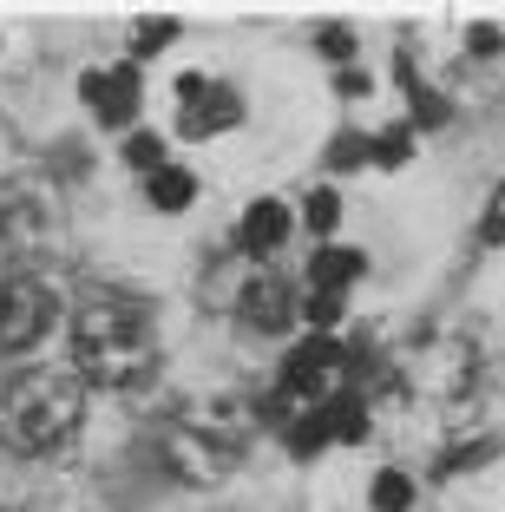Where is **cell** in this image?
Returning a JSON list of instances; mask_svg holds the SVG:
<instances>
[{"label": "cell", "instance_id": "6da1fadb", "mask_svg": "<svg viewBox=\"0 0 505 512\" xmlns=\"http://www.w3.org/2000/svg\"><path fill=\"white\" fill-rule=\"evenodd\" d=\"M73 375L92 388H145L158 375V335L145 309L119 296H99L73 316Z\"/></svg>", "mask_w": 505, "mask_h": 512}, {"label": "cell", "instance_id": "7a4b0ae2", "mask_svg": "<svg viewBox=\"0 0 505 512\" xmlns=\"http://www.w3.org/2000/svg\"><path fill=\"white\" fill-rule=\"evenodd\" d=\"M86 421V381L66 368H33L0 388V447L20 460L60 453Z\"/></svg>", "mask_w": 505, "mask_h": 512}, {"label": "cell", "instance_id": "3957f363", "mask_svg": "<svg viewBox=\"0 0 505 512\" xmlns=\"http://www.w3.org/2000/svg\"><path fill=\"white\" fill-rule=\"evenodd\" d=\"M158 460H164V473H171V480H184V486H217V480H230V473H237V460H243V427H237V414H230V401L164 421L158 427Z\"/></svg>", "mask_w": 505, "mask_h": 512}, {"label": "cell", "instance_id": "277c9868", "mask_svg": "<svg viewBox=\"0 0 505 512\" xmlns=\"http://www.w3.org/2000/svg\"><path fill=\"white\" fill-rule=\"evenodd\" d=\"M348 375H355V355L335 335H309V342L289 348L283 375H276V394L302 414V407H328V401H342V394H355Z\"/></svg>", "mask_w": 505, "mask_h": 512}, {"label": "cell", "instance_id": "5b68a950", "mask_svg": "<svg viewBox=\"0 0 505 512\" xmlns=\"http://www.w3.org/2000/svg\"><path fill=\"white\" fill-rule=\"evenodd\" d=\"M53 329V289L27 270H0V355H27Z\"/></svg>", "mask_w": 505, "mask_h": 512}, {"label": "cell", "instance_id": "8992f818", "mask_svg": "<svg viewBox=\"0 0 505 512\" xmlns=\"http://www.w3.org/2000/svg\"><path fill=\"white\" fill-rule=\"evenodd\" d=\"M237 119H243V99L230 86H217L204 73H178V132L184 138H217Z\"/></svg>", "mask_w": 505, "mask_h": 512}, {"label": "cell", "instance_id": "52a82bcc", "mask_svg": "<svg viewBox=\"0 0 505 512\" xmlns=\"http://www.w3.org/2000/svg\"><path fill=\"white\" fill-rule=\"evenodd\" d=\"M296 309H302V302H296V289H289V283H283L276 270H256L250 283L237 289V316L250 322V329H269V335H283L289 322H296Z\"/></svg>", "mask_w": 505, "mask_h": 512}, {"label": "cell", "instance_id": "ba28073f", "mask_svg": "<svg viewBox=\"0 0 505 512\" xmlns=\"http://www.w3.org/2000/svg\"><path fill=\"white\" fill-rule=\"evenodd\" d=\"M79 92H86V106L99 112V125H132V119H138V99H145V86H138V66L86 73V79H79Z\"/></svg>", "mask_w": 505, "mask_h": 512}, {"label": "cell", "instance_id": "9c48e42d", "mask_svg": "<svg viewBox=\"0 0 505 512\" xmlns=\"http://www.w3.org/2000/svg\"><path fill=\"white\" fill-rule=\"evenodd\" d=\"M46 230H53V211H46L40 191H14L0 204V243H7V250H40Z\"/></svg>", "mask_w": 505, "mask_h": 512}, {"label": "cell", "instance_id": "30bf717a", "mask_svg": "<svg viewBox=\"0 0 505 512\" xmlns=\"http://www.w3.org/2000/svg\"><path fill=\"white\" fill-rule=\"evenodd\" d=\"M289 230H296V217H289V204H276V197H256L250 211H243V224H237V243L250 256H276L289 243Z\"/></svg>", "mask_w": 505, "mask_h": 512}, {"label": "cell", "instance_id": "8fae6325", "mask_svg": "<svg viewBox=\"0 0 505 512\" xmlns=\"http://www.w3.org/2000/svg\"><path fill=\"white\" fill-rule=\"evenodd\" d=\"M361 270H368V256H361V250L322 243V250H315V263H309V283H315V289H328V296H342L348 283H361Z\"/></svg>", "mask_w": 505, "mask_h": 512}, {"label": "cell", "instance_id": "7c38bea8", "mask_svg": "<svg viewBox=\"0 0 505 512\" xmlns=\"http://www.w3.org/2000/svg\"><path fill=\"white\" fill-rule=\"evenodd\" d=\"M283 440H289V453H296V460H315V453L335 440V421H328V407H302L296 421L283 427Z\"/></svg>", "mask_w": 505, "mask_h": 512}, {"label": "cell", "instance_id": "4fadbf2b", "mask_svg": "<svg viewBox=\"0 0 505 512\" xmlns=\"http://www.w3.org/2000/svg\"><path fill=\"white\" fill-rule=\"evenodd\" d=\"M145 197H151V211H191V197H197V178L184 165H164L145 178Z\"/></svg>", "mask_w": 505, "mask_h": 512}, {"label": "cell", "instance_id": "5bb4252c", "mask_svg": "<svg viewBox=\"0 0 505 512\" xmlns=\"http://www.w3.org/2000/svg\"><path fill=\"white\" fill-rule=\"evenodd\" d=\"M368 506L374 512H407V506H414V480H407V473H374Z\"/></svg>", "mask_w": 505, "mask_h": 512}, {"label": "cell", "instance_id": "9a60e30c", "mask_svg": "<svg viewBox=\"0 0 505 512\" xmlns=\"http://www.w3.org/2000/svg\"><path fill=\"white\" fill-rule=\"evenodd\" d=\"M302 217H309V230H315V237H328V230L342 224V197H335V184H315V191H309V204H302Z\"/></svg>", "mask_w": 505, "mask_h": 512}, {"label": "cell", "instance_id": "2e32d148", "mask_svg": "<svg viewBox=\"0 0 505 512\" xmlns=\"http://www.w3.org/2000/svg\"><path fill=\"white\" fill-rule=\"evenodd\" d=\"M125 165L145 171V178H151V171H164V138L158 132H132V138H125Z\"/></svg>", "mask_w": 505, "mask_h": 512}, {"label": "cell", "instance_id": "e0dca14e", "mask_svg": "<svg viewBox=\"0 0 505 512\" xmlns=\"http://www.w3.org/2000/svg\"><path fill=\"white\" fill-rule=\"evenodd\" d=\"M355 165H374V138H335L328 145V171H355Z\"/></svg>", "mask_w": 505, "mask_h": 512}, {"label": "cell", "instance_id": "ac0fdd59", "mask_svg": "<svg viewBox=\"0 0 505 512\" xmlns=\"http://www.w3.org/2000/svg\"><path fill=\"white\" fill-rule=\"evenodd\" d=\"M171 40H178V20H138V33H132V53H138V60H151V53H164Z\"/></svg>", "mask_w": 505, "mask_h": 512}, {"label": "cell", "instance_id": "d6986e66", "mask_svg": "<svg viewBox=\"0 0 505 512\" xmlns=\"http://www.w3.org/2000/svg\"><path fill=\"white\" fill-rule=\"evenodd\" d=\"M302 316L315 322V335H328L335 322H342V296H328V289H309V296H302Z\"/></svg>", "mask_w": 505, "mask_h": 512}, {"label": "cell", "instance_id": "ffe728a7", "mask_svg": "<svg viewBox=\"0 0 505 512\" xmlns=\"http://www.w3.org/2000/svg\"><path fill=\"white\" fill-rule=\"evenodd\" d=\"M374 165H407V132H387V138H374Z\"/></svg>", "mask_w": 505, "mask_h": 512}, {"label": "cell", "instance_id": "44dd1931", "mask_svg": "<svg viewBox=\"0 0 505 512\" xmlns=\"http://www.w3.org/2000/svg\"><path fill=\"white\" fill-rule=\"evenodd\" d=\"M499 46H505V33H499V27H473V33H466V53H473V60H492Z\"/></svg>", "mask_w": 505, "mask_h": 512}, {"label": "cell", "instance_id": "7402d4cb", "mask_svg": "<svg viewBox=\"0 0 505 512\" xmlns=\"http://www.w3.org/2000/svg\"><path fill=\"white\" fill-rule=\"evenodd\" d=\"M322 53H328V60H348V53H355V33H348V27H328L322 33Z\"/></svg>", "mask_w": 505, "mask_h": 512}]
</instances>
